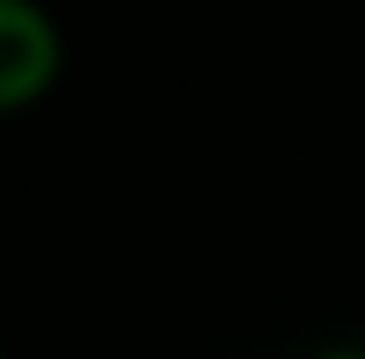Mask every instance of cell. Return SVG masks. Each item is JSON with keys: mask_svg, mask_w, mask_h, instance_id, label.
<instances>
[{"mask_svg": "<svg viewBox=\"0 0 365 359\" xmlns=\"http://www.w3.org/2000/svg\"><path fill=\"white\" fill-rule=\"evenodd\" d=\"M66 36L42 0H0V114H24L60 84Z\"/></svg>", "mask_w": 365, "mask_h": 359, "instance_id": "cell-1", "label": "cell"}, {"mask_svg": "<svg viewBox=\"0 0 365 359\" xmlns=\"http://www.w3.org/2000/svg\"><path fill=\"white\" fill-rule=\"evenodd\" d=\"M324 359H365V348H336V353H324Z\"/></svg>", "mask_w": 365, "mask_h": 359, "instance_id": "cell-2", "label": "cell"}]
</instances>
